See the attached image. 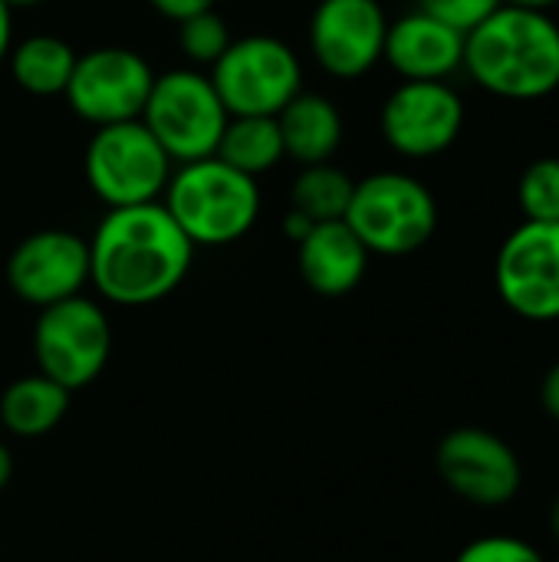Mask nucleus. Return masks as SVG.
Here are the masks:
<instances>
[{"label":"nucleus","mask_w":559,"mask_h":562,"mask_svg":"<svg viewBox=\"0 0 559 562\" xmlns=\"http://www.w3.org/2000/svg\"><path fill=\"white\" fill-rule=\"evenodd\" d=\"M194 263V244L161 201L109 207L89 237V286L112 306L171 296Z\"/></svg>","instance_id":"1"},{"label":"nucleus","mask_w":559,"mask_h":562,"mask_svg":"<svg viewBox=\"0 0 559 562\" xmlns=\"http://www.w3.org/2000/svg\"><path fill=\"white\" fill-rule=\"evenodd\" d=\"M461 69L497 99H547L559 89V23L547 10L501 3L465 33Z\"/></svg>","instance_id":"2"},{"label":"nucleus","mask_w":559,"mask_h":562,"mask_svg":"<svg viewBox=\"0 0 559 562\" xmlns=\"http://www.w3.org/2000/svg\"><path fill=\"white\" fill-rule=\"evenodd\" d=\"M161 204L194 247H227L247 237L257 224L260 188L257 178L211 155L178 165Z\"/></svg>","instance_id":"3"},{"label":"nucleus","mask_w":559,"mask_h":562,"mask_svg":"<svg viewBox=\"0 0 559 562\" xmlns=\"http://www.w3.org/2000/svg\"><path fill=\"white\" fill-rule=\"evenodd\" d=\"M353 234L379 257H409L438 231V201L415 175L376 171L353 188L343 217Z\"/></svg>","instance_id":"4"},{"label":"nucleus","mask_w":559,"mask_h":562,"mask_svg":"<svg viewBox=\"0 0 559 562\" xmlns=\"http://www.w3.org/2000/svg\"><path fill=\"white\" fill-rule=\"evenodd\" d=\"M86 181L105 207L161 201L175 161L142 119L102 125L86 145Z\"/></svg>","instance_id":"5"},{"label":"nucleus","mask_w":559,"mask_h":562,"mask_svg":"<svg viewBox=\"0 0 559 562\" xmlns=\"http://www.w3.org/2000/svg\"><path fill=\"white\" fill-rule=\"evenodd\" d=\"M109 356L112 323L99 300L79 293L40 310L33 323L36 372H43L66 392H82L105 372Z\"/></svg>","instance_id":"6"},{"label":"nucleus","mask_w":559,"mask_h":562,"mask_svg":"<svg viewBox=\"0 0 559 562\" xmlns=\"http://www.w3.org/2000/svg\"><path fill=\"white\" fill-rule=\"evenodd\" d=\"M227 109L211 82L198 69H168L155 76L148 102L142 109L145 128L158 138L175 165L211 158L227 125Z\"/></svg>","instance_id":"7"},{"label":"nucleus","mask_w":559,"mask_h":562,"mask_svg":"<svg viewBox=\"0 0 559 562\" xmlns=\"http://www.w3.org/2000/svg\"><path fill=\"white\" fill-rule=\"evenodd\" d=\"M211 82L227 115H280L303 92V66L283 40L257 33L231 40L211 66Z\"/></svg>","instance_id":"8"},{"label":"nucleus","mask_w":559,"mask_h":562,"mask_svg":"<svg viewBox=\"0 0 559 562\" xmlns=\"http://www.w3.org/2000/svg\"><path fill=\"white\" fill-rule=\"evenodd\" d=\"M441 484L474 507H507L524 491V461L517 448L491 428H451L435 448Z\"/></svg>","instance_id":"9"},{"label":"nucleus","mask_w":559,"mask_h":562,"mask_svg":"<svg viewBox=\"0 0 559 562\" xmlns=\"http://www.w3.org/2000/svg\"><path fill=\"white\" fill-rule=\"evenodd\" d=\"M501 303L527 323L559 319V221H521L494 260Z\"/></svg>","instance_id":"10"},{"label":"nucleus","mask_w":559,"mask_h":562,"mask_svg":"<svg viewBox=\"0 0 559 562\" xmlns=\"http://www.w3.org/2000/svg\"><path fill=\"white\" fill-rule=\"evenodd\" d=\"M152 82L155 72L142 53L125 46H99L76 56V69L63 95L82 122L102 128L142 119Z\"/></svg>","instance_id":"11"},{"label":"nucleus","mask_w":559,"mask_h":562,"mask_svg":"<svg viewBox=\"0 0 559 562\" xmlns=\"http://www.w3.org/2000/svg\"><path fill=\"white\" fill-rule=\"evenodd\" d=\"M382 138L405 158L448 151L465 128V102L445 79H402L382 105Z\"/></svg>","instance_id":"12"},{"label":"nucleus","mask_w":559,"mask_h":562,"mask_svg":"<svg viewBox=\"0 0 559 562\" xmlns=\"http://www.w3.org/2000/svg\"><path fill=\"white\" fill-rule=\"evenodd\" d=\"M7 283L26 306H53L89 286V240L72 231H36L7 260Z\"/></svg>","instance_id":"13"},{"label":"nucleus","mask_w":559,"mask_h":562,"mask_svg":"<svg viewBox=\"0 0 559 562\" xmlns=\"http://www.w3.org/2000/svg\"><path fill=\"white\" fill-rule=\"evenodd\" d=\"M389 16L379 0H320L310 20V49L336 79H359L382 63Z\"/></svg>","instance_id":"14"},{"label":"nucleus","mask_w":559,"mask_h":562,"mask_svg":"<svg viewBox=\"0 0 559 562\" xmlns=\"http://www.w3.org/2000/svg\"><path fill=\"white\" fill-rule=\"evenodd\" d=\"M382 59L402 79H448L461 69L465 33L422 10H412L389 23Z\"/></svg>","instance_id":"15"},{"label":"nucleus","mask_w":559,"mask_h":562,"mask_svg":"<svg viewBox=\"0 0 559 562\" xmlns=\"http://www.w3.org/2000/svg\"><path fill=\"white\" fill-rule=\"evenodd\" d=\"M369 250L346 221H323L297 244V267L303 283L320 296H349L369 270Z\"/></svg>","instance_id":"16"},{"label":"nucleus","mask_w":559,"mask_h":562,"mask_svg":"<svg viewBox=\"0 0 559 562\" xmlns=\"http://www.w3.org/2000/svg\"><path fill=\"white\" fill-rule=\"evenodd\" d=\"M69 402L72 392H66L43 372L20 375L0 392V428L20 441L46 438L69 415Z\"/></svg>","instance_id":"17"},{"label":"nucleus","mask_w":559,"mask_h":562,"mask_svg":"<svg viewBox=\"0 0 559 562\" xmlns=\"http://www.w3.org/2000/svg\"><path fill=\"white\" fill-rule=\"evenodd\" d=\"M277 122H280L287 158H293L300 168L329 161L343 142V115L333 105V99H326L320 92L293 95L280 109Z\"/></svg>","instance_id":"18"},{"label":"nucleus","mask_w":559,"mask_h":562,"mask_svg":"<svg viewBox=\"0 0 559 562\" xmlns=\"http://www.w3.org/2000/svg\"><path fill=\"white\" fill-rule=\"evenodd\" d=\"M76 49L49 33H36L10 46L7 63L13 82L30 95H63L76 69Z\"/></svg>","instance_id":"19"},{"label":"nucleus","mask_w":559,"mask_h":562,"mask_svg":"<svg viewBox=\"0 0 559 562\" xmlns=\"http://www.w3.org/2000/svg\"><path fill=\"white\" fill-rule=\"evenodd\" d=\"M214 155L250 178L273 171L287 158L277 115H231Z\"/></svg>","instance_id":"20"},{"label":"nucleus","mask_w":559,"mask_h":562,"mask_svg":"<svg viewBox=\"0 0 559 562\" xmlns=\"http://www.w3.org/2000/svg\"><path fill=\"white\" fill-rule=\"evenodd\" d=\"M353 188H356V181L329 161L303 165L293 188H290V207L306 214L313 224L343 221L346 207L353 201Z\"/></svg>","instance_id":"21"},{"label":"nucleus","mask_w":559,"mask_h":562,"mask_svg":"<svg viewBox=\"0 0 559 562\" xmlns=\"http://www.w3.org/2000/svg\"><path fill=\"white\" fill-rule=\"evenodd\" d=\"M524 221H559V155L534 158L517 178Z\"/></svg>","instance_id":"22"},{"label":"nucleus","mask_w":559,"mask_h":562,"mask_svg":"<svg viewBox=\"0 0 559 562\" xmlns=\"http://www.w3.org/2000/svg\"><path fill=\"white\" fill-rule=\"evenodd\" d=\"M178 46L191 63L214 66L221 53L231 46V30L217 10H201L178 23Z\"/></svg>","instance_id":"23"},{"label":"nucleus","mask_w":559,"mask_h":562,"mask_svg":"<svg viewBox=\"0 0 559 562\" xmlns=\"http://www.w3.org/2000/svg\"><path fill=\"white\" fill-rule=\"evenodd\" d=\"M455 562H550L540 547H534L524 537L514 533H484L478 540H471Z\"/></svg>","instance_id":"24"},{"label":"nucleus","mask_w":559,"mask_h":562,"mask_svg":"<svg viewBox=\"0 0 559 562\" xmlns=\"http://www.w3.org/2000/svg\"><path fill=\"white\" fill-rule=\"evenodd\" d=\"M415 3H418L415 10H422V13H428V16L461 30V33H468L481 20H488L504 0H415Z\"/></svg>","instance_id":"25"},{"label":"nucleus","mask_w":559,"mask_h":562,"mask_svg":"<svg viewBox=\"0 0 559 562\" xmlns=\"http://www.w3.org/2000/svg\"><path fill=\"white\" fill-rule=\"evenodd\" d=\"M161 16H168V20H175V23H181V20H188V16H194V13H201V10H214V0H148Z\"/></svg>","instance_id":"26"},{"label":"nucleus","mask_w":559,"mask_h":562,"mask_svg":"<svg viewBox=\"0 0 559 562\" xmlns=\"http://www.w3.org/2000/svg\"><path fill=\"white\" fill-rule=\"evenodd\" d=\"M540 408L547 418H554L559 425V359L544 372V382H540Z\"/></svg>","instance_id":"27"},{"label":"nucleus","mask_w":559,"mask_h":562,"mask_svg":"<svg viewBox=\"0 0 559 562\" xmlns=\"http://www.w3.org/2000/svg\"><path fill=\"white\" fill-rule=\"evenodd\" d=\"M310 231H313V221H310L306 214H300V211H293V207L283 214V237H287V240L300 244Z\"/></svg>","instance_id":"28"},{"label":"nucleus","mask_w":559,"mask_h":562,"mask_svg":"<svg viewBox=\"0 0 559 562\" xmlns=\"http://www.w3.org/2000/svg\"><path fill=\"white\" fill-rule=\"evenodd\" d=\"M13 46V10L7 7V0H0V63L7 59Z\"/></svg>","instance_id":"29"},{"label":"nucleus","mask_w":559,"mask_h":562,"mask_svg":"<svg viewBox=\"0 0 559 562\" xmlns=\"http://www.w3.org/2000/svg\"><path fill=\"white\" fill-rule=\"evenodd\" d=\"M10 481H13V451H10V445L0 438V494L10 487Z\"/></svg>","instance_id":"30"},{"label":"nucleus","mask_w":559,"mask_h":562,"mask_svg":"<svg viewBox=\"0 0 559 562\" xmlns=\"http://www.w3.org/2000/svg\"><path fill=\"white\" fill-rule=\"evenodd\" d=\"M504 3H511V7H530V10H554L559 7V0H504Z\"/></svg>","instance_id":"31"},{"label":"nucleus","mask_w":559,"mask_h":562,"mask_svg":"<svg viewBox=\"0 0 559 562\" xmlns=\"http://www.w3.org/2000/svg\"><path fill=\"white\" fill-rule=\"evenodd\" d=\"M550 537L559 543V494L554 497V504H550Z\"/></svg>","instance_id":"32"},{"label":"nucleus","mask_w":559,"mask_h":562,"mask_svg":"<svg viewBox=\"0 0 559 562\" xmlns=\"http://www.w3.org/2000/svg\"><path fill=\"white\" fill-rule=\"evenodd\" d=\"M40 3H46V0H7L10 10H26V7H40Z\"/></svg>","instance_id":"33"},{"label":"nucleus","mask_w":559,"mask_h":562,"mask_svg":"<svg viewBox=\"0 0 559 562\" xmlns=\"http://www.w3.org/2000/svg\"><path fill=\"white\" fill-rule=\"evenodd\" d=\"M554 562H559V557H557V560H554Z\"/></svg>","instance_id":"34"}]
</instances>
